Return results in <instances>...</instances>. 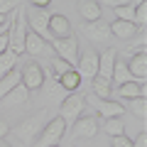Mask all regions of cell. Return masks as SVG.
I'll return each instance as SVG.
<instances>
[{
    "label": "cell",
    "instance_id": "cell-1",
    "mask_svg": "<svg viewBox=\"0 0 147 147\" xmlns=\"http://www.w3.org/2000/svg\"><path fill=\"white\" fill-rule=\"evenodd\" d=\"M7 49H10L15 57H20V54H25V39H27V32H30V27H27V20H25V10H12L10 12V22H7Z\"/></svg>",
    "mask_w": 147,
    "mask_h": 147
},
{
    "label": "cell",
    "instance_id": "cell-2",
    "mask_svg": "<svg viewBox=\"0 0 147 147\" xmlns=\"http://www.w3.org/2000/svg\"><path fill=\"white\" fill-rule=\"evenodd\" d=\"M52 118V113H49L47 108L37 110L34 115H27L22 123H17L15 125V137L22 142V145H32L34 142V137H39V132H42V127L47 125V120Z\"/></svg>",
    "mask_w": 147,
    "mask_h": 147
},
{
    "label": "cell",
    "instance_id": "cell-3",
    "mask_svg": "<svg viewBox=\"0 0 147 147\" xmlns=\"http://www.w3.org/2000/svg\"><path fill=\"white\" fill-rule=\"evenodd\" d=\"M49 17H52V12L47 10V7H27L25 10V20H27V27H30V32H34V34H39L42 39H52V34H49Z\"/></svg>",
    "mask_w": 147,
    "mask_h": 147
},
{
    "label": "cell",
    "instance_id": "cell-4",
    "mask_svg": "<svg viewBox=\"0 0 147 147\" xmlns=\"http://www.w3.org/2000/svg\"><path fill=\"white\" fill-rule=\"evenodd\" d=\"M52 52L74 69L79 64V39H76V34L61 37V39H52Z\"/></svg>",
    "mask_w": 147,
    "mask_h": 147
},
{
    "label": "cell",
    "instance_id": "cell-5",
    "mask_svg": "<svg viewBox=\"0 0 147 147\" xmlns=\"http://www.w3.org/2000/svg\"><path fill=\"white\" fill-rule=\"evenodd\" d=\"M84 108H86V98L79 91H76V93H66V98L61 100V108H59V118L69 125V123H74V120L81 118Z\"/></svg>",
    "mask_w": 147,
    "mask_h": 147
},
{
    "label": "cell",
    "instance_id": "cell-6",
    "mask_svg": "<svg viewBox=\"0 0 147 147\" xmlns=\"http://www.w3.org/2000/svg\"><path fill=\"white\" fill-rule=\"evenodd\" d=\"M64 132H66V123H64L59 115L49 118L47 125H44L42 132H39V147H54V145H59L61 137H64Z\"/></svg>",
    "mask_w": 147,
    "mask_h": 147
},
{
    "label": "cell",
    "instance_id": "cell-7",
    "mask_svg": "<svg viewBox=\"0 0 147 147\" xmlns=\"http://www.w3.org/2000/svg\"><path fill=\"white\" fill-rule=\"evenodd\" d=\"M25 52L30 54V57H34V59H49V61H52V57H54L52 44H49L47 39H42L39 34H34V32H27Z\"/></svg>",
    "mask_w": 147,
    "mask_h": 147
},
{
    "label": "cell",
    "instance_id": "cell-8",
    "mask_svg": "<svg viewBox=\"0 0 147 147\" xmlns=\"http://www.w3.org/2000/svg\"><path fill=\"white\" fill-rule=\"evenodd\" d=\"M20 84L25 86L27 91H39L42 88V84H44V69L39 66V64H25V69L20 71Z\"/></svg>",
    "mask_w": 147,
    "mask_h": 147
},
{
    "label": "cell",
    "instance_id": "cell-9",
    "mask_svg": "<svg viewBox=\"0 0 147 147\" xmlns=\"http://www.w3.org/2000/svg\"><path fill=\"white\" fill-rule=\"evenodd\" d=\"M84 34L91 44H108L110 42V27L105 22L96 20V22H86L84 25Z\"/></svg>",
    "mask_w": 147,
    "mask_h": 147
},
{
    "label": "cell",
    "instance_id": "cell-10",
    "mask_svg": "<svg viewBox=\"0 0 147 147\" xmlns=\"http://www.w3.org/2000/svg\"><path fill=\"white\" fill-rule=\"evenodd\" d=\"M98 132V120L93 115H86V118H79V120L71 123V137H79V140H91L96 137Z\"/></svg>",
    "mask_w": 147,
    "mask_h": 147
},
{
    "label": "cell",
    "instance_id": "cell-11",
    "mask_svg": "<svg viewBox=\"0 0 147 147\" xmlns=\"http://www.w3.org/2000/svg\"><path fill=\"white\" fill-rule=\"evenodd\" d=\"M76 71H79V76L81 79H93L96 74H98V54L93 52V49H88V52H84L79 57V64H76Z\"/></svg>",
    "mask_w": 147,
    "mask_h": 147
},
{
    "label": "cell",
    "instance_id": "cell-12",
    "mask_svg": "<svg viewBox=\"0 0 147 147\" xmlns=\"http://www.w3.org/2000/svg\"><path fill=\"white\" fill-rule=\"evenodd\" d=\"M127 69H130L132 79H135L137 84H145V79H147V54L145 52L132 54V59L127 61Z\"/></svg>",
    "mask_w": 147,
    "mask_h": 147
},
{
    "label": "cell",
    "instance_id": "cell-13",
    "mask_svg": "<svg viewBox=\"0 0 147 147\" xmlns=\"http://www.w3.org/2000/svg\"><path fill=\"white\" fill-rule=\"evenodd\" d=\"M49 34H52V39H61V37L74 34L69 17H64V15H52V17H49Z\"/></svg>",
    "mask_w": 147,
    "mask_h": 147
},
{
    "label": "cell",
    "instance_id": "cell-14",
    "mask_svg": "<svg viewBox=\"0 0 147 147\" xmlns=\"http://www.w3.org/2000/svg\"><path fill=\"white\" fill-rule=\"evenodd\" d=\"M96 108H98V115L103 118V120H110V118H120L123 113H125V105L123 103H115V100H110V98H105V100H96Z\"/></svg>",
    "mask_w": 147,
    "mask_h": 147
},
{
    "label": "cell",
    "instance_id": "cell-15",
    "mask_svg": "<svg viewBox=\"0 0 147 147\" xmlns=\"http://www.w3.org/2000/svg\"><path fill=\"white\" fill-rule=\"evenodd\" d=\"M115 61H118V52H115V49H105L103 54H98V76L110 79Z\"/></svg>",
    "mask_w": 147,
    "mask_h": 147
},
{
    "label": "cell",
    "instance_id": "cell-16",
    "mask_svg": "<svg viewBox=\"0 0 147 147\" xmlns=\"http://www.w3.org/2000/svg\"><path fill=\"white\" fill-rule=\"evenodd\" d=\"M118 96L120 98H145L147 96V86L145 84H137V81H127V84H120L118 88Z\"/></svg>",
    "mask_w": 147,
    "mask_h": 147
},
{
    "label": "cell",
    "instance_id": "cell-17",
    "mask_svg": "<svg viewBox=\"0 0 147 147\" xmlns=\"http://www.w3.org/2000/svg\"><path fill=\"white\" fill-rule=\"evenodd\" d=\"M57 81H59V86L64 88V93H76V91H79V86H81V76H79V71H76V69H69V71L61 74Z\"/></svg>",
    "mask_w": 147,
    "mask_h": 147
},
{
    "label": "cell",
    "instance_id": "cell-18",
    "mask_svg": "<svg viewBox=\"0 0 147 147\" xmlns=\"http://www.w3.org/2000/svg\"><path fill=\"white\" fill-rule=\"evenodd\" d=\"M110 34H115L118 39H132L137 32V27L132 25V22H123V20H115V22H110Z\"/></svg>",
    "mask_w": 147,
    "mask_h": 147
},
{
    "label": "cell",
    "instance_id": "cell-19",
    "mask_svg": "<svg viewBox=\"0 0 147 147\" xmlns=\"http://www.w3.org/2000/svg\"><path fill=\"white\" fill-rule=\"evenodd\" d=\"M79 12L86 22H96L100 20V5L96 0H79Z\"/></svg>",
    "mask_w": 147,
    "mask_h": 147
},
{
    "label": "cell",
    "instance_id": "cell-20",
    "mask_svg": "<svg viewBox=\"0 0 147 147\" xmlns=\"http://www.w3.org/2000/svg\"><path fill=\"white\" fill-rule=\"evenodd\" d=\"M91 93L98 96L100 100H105L110 96V79H105V76H98L96 74L93 79H91Z\"/></svg>",
    "mask_w": 147,
    "mask_h": 147
},
{
    "label": "cell",
    "instance_id": "cell-21",
    "mask_svg": "<svg viewBox=\"0 0 147 147\" xmlns=\"http://www.w3.org/2000/svg\"><path fill=\"white\" fill-rule=\"evenodd\" d=\"M127 81H135L127 69V61H115L113 74H110V84H127Z\"/></svg>",
    "mask_w": 147,
    "mask_h": 147
},
{
    "label": "cell",
    "instance_id": "cell-22",
    "mask_svg": "<svg viewBox=\"0 0 147 147\" xmlns=\"http://www.w3.org/2000/svg\"><path fill=\"white\" fill-rule=\"evenodd\" d=\"M15 86H20V71H17V69H12L10 74H5V76L0 79V100L5 98V96L10 93Z\"/></svg>",
    "mask_w": 147,
    "mask_h": 147
},
{
    "label": "cell",
    "instance_id": "cell-23",
    "mask_svg": "<svg viewBox=\"0 0 147 147\" xmlns=\"http://www.w3.org/2000/svg\"><path fill=\"white\" fill-rule=\"evenodd\" d=\"M42 88H44V96H47V100H59V98H66V93H64V88L59 86V81L57 79H52V81H44L42 84Z\"/></svg>",
    "mask_w": 147,
    "mask_h": 147
},
{
    "label": "cell",
    "instance_id": "cell-24",
    "mask_svg": "<svg viewBox=\"0 0 147 147\" xmlns=\"http://www.w3.org/2000/svg\"><path fill=\"white\" fill-rule=\"evenodd\" d=\"M27 98H30V91L20 84V86H15V88L5 96V98L0 100V103H27Z\"/></svg>",
    "mask_w": 147,
    "mask_h": 147
},
{
    "label": "cell",
    "instance_id": "cell-25",
    "mask_svg": "<svg viewBox=\"0 0 147 147\" xmlns=\"http://www.w3.org/2000/svg\"><path fill=\"white\" fill-rule=\"evenodd\" d=\"M15 54L10 52V49H5V52L0 54V79H3V76H5V74H10L12 69H15Z\"/></svg>",
    "mask_w": 147,
    "mask_h": 147
},
{
    "label": "cell",
    "instance_id": "cell-26",
    "mask_svg": "<svg viewBox=\"0 0 147 147\" xmlns=\"http://www.w3.org/2000/svg\"><path fill=\"white\" fill-rule=\"evenodd\" d=\"M103 130L108 132L110 137H115V135H125V123L120 120V118H110V120L103 123Z\"/></svg>",
    "mask_w": 147,
    "mask_h": 147
},
{
    "label": "cell",
    "instance_id": "cell-27",
    "mask_svg": "<svg viewBox=\"0 0 147 147\" xmlns=\"http://www.w3.org/2000/svg\"><path fill=\"white\" fill-rule=\"evenodd\" d=\"M115 20L132 22V25H135V5H120V7H115Z\"/></svg>",
    "mask_w": 147,
    "mask_h": 147
},
{
    "label": "cell",
    "instance_id": "cell-28",
    "mask_svg": "<svg viewBox=\"0 0 147 147\" xmlns=\"http://www.w3.org/2000/svg\"><path fill=\"white\" fill-rule=\"evenodd\" d=\"M49 66H52V79H59L61 74H66L69 69V64L64 61V59H59V57H52V61H49Z\"/></svg>",
    "mask_w": 147,
    "mask_h": 147
},
{
    "label": "cell",
    "instance_id": "cell-29",
    "mask_svg": "<svg viewBox=\"0 0 147 147\" xmlns=\"http://www.w3.org/2000/svg\"><path fill=\"white\" fill-rule=\"evenodd\" d=\"M130 110L140 118V120H145L147 118V98H132L130 100Z\"/></svg>",
    "mask_w": 147,
    "mask_h": 147
},
{
    "label": "cell",
    "instance_id": "cell-30",
    "mask_svg": "<svg viewBox=\"0 0 147 147\" xmlns=\"http://www.w3.org/2000/svg\"><path fill=\"white\" fill-rule=\"evenodd\" d=\"M147 25V3L135 5V27H145Z\"/></svg>",
    "mask_w": 147,
    "mask_h": 147
},
{
    "label": "cell",
    "instance_id": "cell-31",
    "mask_svg": "<svg viewBox=\"0 0 147 147\" xmlns=\"http://www.w3.org/2000/svg\"><path fill=\"white\" fill-rule=\"evenodd\" d=\"M17 7V0H0V15H10Z\"/></svg>",
    "mask_w": 147,
    "mask_h": 147
},
{
    "label": "cell",
    "instance_id": "cell-32",
    "mask_svg": "<svg viewBox=\"0 0 147 147\" xmlns=\"http://www.w3.org/2000/svg\"><path fill=\"white\" fill-rule=\"evenodd\" d=\"M110 147H132V140L125 137V135H115L113 142H110Z\"/></svg>",
    "mask_w": 147,
    "mask_h": 147
},
{
    "label": "cell",
    "instance_id": "cell-33",
    "mask_svg": "<svg viewBox=\"0 0 147 147\" xmlns=\"http://www.w3.org/2000/svg\"><path fill=\"white\" fill-rule=\"evenodd\" d=\"M98 5H110L113 10L115 7H120V5H132V0H96Z\"/></svg>",
    "mask_w": 147,
    "mask_h": 147
},
{
    "label": "cell",
    "instance_id": "cell-34",
    "mask_svg": "<svg viewBox=\"0 0 147 147\" xmlns=\"http://www.w3.org/2000/svg\"><path fill=\"white\" fill-rule=\"evenodd\" d=\"M132 147H147V132L142 130L140 135L135 137V142H132Z\"/></svg>",
    "mask_w": 147,
    "mask_h": 147
},
{
    "label": "cell",
    "instance_id": "cell-35",
    "mask_svg": "<svg viewBox=\"0 0 147 147\" xmlns=\"http://www.w3.org/2000/svg\"><path fill=\"white\" fill-rule=\"evenodd\" d=\"M7 132H10V125H7V123L3 120V118H0V140H3V137H5Z\"/></svg>",
    "mask_w": 147,
    "mask_h": 147
},
{
    "label": "cell",
    "instance_id": "cell-36",
    "mask_svg": "<svg viewBox=\"0 0 147 147\" xmlns=\"http://www.w3.org/2000/svg\"><path fill=\"white\" fill-rule=\"evenodd\" d=\"M49 3H52V0H30V5H32V7H47Z\"/></svg>",
    "mask_w": 147,
    "mask_h": 147
},
{
    "label": "cell",
    "instance_id": "cell-37",
    "mask_svg": "<svg viewBox=\"0 0 147 147\" xmlns=\"http://www.w3.org/2000/svg\"><path fill=\"white\" fill-rule=\"evenodd\" d=\"M7 49V32H3V34H0V54L5 52Z\"/></svg>",
    "mask_w": 147,
    "mask_h": 147
},
{
    "label": "cell",
    "instance_id": "cell-38",
    "mask_svg": "<svg viewBox=\"0 0 147 147\" xmlns=\"http://www.w3.org/2000/svg\"><path fill=\"white\" fill-rule=\"evenodd\" d=\"M0 32H7V15H0Z\"/></svg>",
    "mask_w": 147,
    "mask_h": 147
},
{
    "label": "cell",
    "instance_id": "cell-39",
    "mask_svg": "<svg viewBox=\"0 0 147 147\" xmlns=\"http://www.w3.org/2000/svg\"><path fill=\"white\" fill-rule=\"evenodd\" d=\"M0 147H10V142H5V140H0Z\"/></svg>",
    "mask_w": 147,
    "mask_h": 147
},
{
    "label": "cell",
    "instance_id": "cell-40",
    "mask_svg": "<svg viewBox=\"0 0 147 147\" xmlns=\"http://www.w3.org/2000/svg\"><path fill=\"white\" fill-rule=\"evenodd\" d=\"M54 147H61V145H54Z\"/></svg>",
    "mask_w": 147,
    "mask_h": 147
},
{
    "label": "cell",
    "instance_id": "cell-41",
    "mask_svg": "<svg viewBox=\"0 0 147 147\" xmlns=\"http://www.w3.org/2000/svg\"><path fill=\"white\" fill-rule=\"evenodd\" d=\"M140 3H145V0H140Z\"/></svg>",
    "mask_w": 147,
    "mask_h": 147
},
{
    "label": "cell",
    "instance_id": "cell-42",
    "mask_svg": "<svg viewBox=\"0 0 147 147\" xmlns=\"http://www.w3.org/2000/svg\"><path fill=\"white\" fill-rule=\"evenodd\" d=\"M0 34H3V32H0Z\"/></svg>",
    "mask_w": 147,
    "mask_h": 147
}]
</instances>
